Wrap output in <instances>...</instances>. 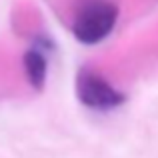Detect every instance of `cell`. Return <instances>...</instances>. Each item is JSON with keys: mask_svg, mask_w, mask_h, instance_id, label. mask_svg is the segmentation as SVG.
<instances>
[{"mask_svg": "<svg viewBox=\"0 0 158 158\" xmlns=\"http://www.w3.org/2000/svg\"><path fill=\"white\" fill-rule=\"evenodd\" d=\"M118 8L110 0H90L82 6L72 22V34L80 44H98L114 30Z\"/></svg>", "mask_w": 158, "mask_h": 158, "instance_id": "cell-1", "label": "cell"}, {"mask_svg": "<svg viewBox=\"0 0 158 158\" xmlns=\"http://www.w3.org/2000/svg\"><path fill=\"white\" fill-rule=\"evenodd\" d=\"M76 96L86 108L98 112L116 110L126 100L124 92L90 68H82L76 74Z\"/></svg>", "mask_w": 158, "mask_h": 158, "instance_id": "cell-2", "label": "cell"}, {"mask_svg": "<svg viewBox=\"0 0 158 158\" xmlns=\"http://www.w3.org/2000/svg\"><path fill=\"white\" fill-rule=\"evenodd\" d=\"M22 70L26 82L34 90H42L46 86L48 78V62L44 58V54L36 48H28L22 56Z\"/></svg>", "mask_w": 158, "mask_h": 158, "instance_id": "cell-3", "label": "cell"}]
</instances>
